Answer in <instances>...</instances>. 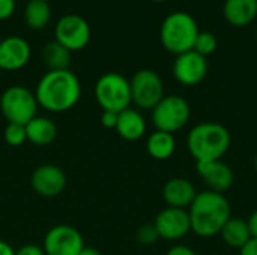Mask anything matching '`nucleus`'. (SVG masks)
<instances>
[{"label": "nucleus", "mask_w": 257, "mask_h": 255, "mask_svg": "<svg viewBox=\"0 0 257 255\" xmlns=\"http://www.w3.org/2000/svg\"><path fill=\"white\" fill-rule=\"evenodd\" d=\"M81 96L78 77L69 71H47L35 90L38 105L50 113H65L72 110Z\"/></svg>", "instance_id": "obj_1"}, {"label": "nucleus", "mask_w": 257, "mask_h": 255, "mask_svg": "<svg viewBox=\"0 0 257 255\" xmlns=\"http://www.w3.org/2000/svg\"><path fill=\"white\" fill-rule=\"evenodd\" d=\"M191 231L200 237H212L220 234L224 224L232 216L229 200L218 192L203 191L196 195L188 207Z\"/></svg>", "instance_id": "obj_2"}, {"label": "nucleus", "mask_w": 257, "mask_h": 255, "mask_svg": "<svg viewBox=\"0 0 257 255\" xmlns=\"http://www.w3.org/2000/svg\"><path fill=\"white\" fill-rule=\"evenodd\" d=\"M230 132L217 122L196 125L187 137V146L196 162L221 159L230 147Z\"/></svg>", "instance_id": "obj_3"}, {"label": "nucleus", "mask_w": 257, "mask_h": 255, "mask_svg": "<svg viewBox=\"0 0 257 255\" xmlns=\"http://www.w3.org/2000/svg\"><path fill=\"white\" fill-rule=\"evenodd\" d=\"M199 32L200 30L194 17L179 11L172 12L164 18L160 29V39L169 53L179 56L194 48Z\"/></svg>", "instance_id": "obj_4"}, {"label": "nucleus", "mask_w": 257, "mask_h": 255, "mask_svg": "<svg viewBox=\"0 0 257 255\" xmlns=\"http://www.w3.org/2000/svg\"><path fill=\"white\" fill-rule=\"evenodd\" d=\"M95 99L102 111L120 113L133 104L130 80L117 72H107L95 83Z\"/></svg>", "instance_id": "obj_5"}, {"label": "nucleus", "mask_w": 257, "mask_h": 255, "mask_svg": "<svg viewBox=\"0 0 257 255\" xmlns=\"http://www.w3.org/2000/svg\"><path fill=\"white\" fill-rule=\"evenodd\" d=\"M35 93L23 86H11L0 96V111L8 123L27 125L38 114Z\"/></svg>", "instance_id": "obj_6"}, {"label": "nucleus", "mask_w": 257, "mask_h": 255, "mask_svg": "<svg viewBox=\"0 0 257 255\" xmlns=\"http://www.w3.org/2000/svg\"><path fill=\"white\" fill-rule=\"evenodd\" d=\"M191 110L187 99L179 95L164 96L152 110V123L157 131L175 134L190 120Z\"/></svg>", "instance_id": "obj_7"}, {"label": "nucleus", "mask_w": 257, "mask_h": 255, "mask_svg": "<svg viewBox=\"0 0 257 255\" xmlns=\"http://www.w3.org/2000/svg\"><path fill=\"white\" fill-rule=\"evenodd\" d=\"M131 101L140 110H154L164 98L161 77L152 69H140L130 80Z\"/></svg>", "instance_id": "obj_8"}, {"label": "nucleus", "mask_w": 257, "mask_h": 255, "mask_svg": "<svg viewBox=\"0 0 257 255\" xmlns=\"http://www.w3.org/2000/svg\"><path fill=\"white\" fill-rule=\"evenodd\" d=\"M90 35L89 23L77 14H66L60 17L54 26V41L71 53L86 48L90 41Z\"/></svg>", "instance_id": "obj_9"}, {"label": "nucleus", "mask_w": 257, "mask_h": 255, "mask_svg": "<svg viewBox=\"0 0 257 255\" xmlns=\"http://www.w3.org/2000/svg\"><path fill=\"white\" fill-rule=\"evenodd\" d=\"M83 248L84 240L81 233L66 224L50 228L42 245L45 255H78Z\"/></svg>", "instance_id": "obj_10"}, {"label": "nucleus", "mask_w": 257, "mask_h": 255, "mask_svg": "<svg viewBox=\"0 0 257 255\" xmlns=\"http://www.w3.org/2000/svg\"><path fill=\"white\" fill-rule=\"evenodd\" d=\"M154 227H155L160 239L179 240L191 231L188 210L166 207L164 210H161L157 215Z\"/></svg>", "instance_id": "obj_11"}, {"label": "nucleus", "mask_w": 257, "mask_h": 255, "mask_svg": "<svg viewBox=\"0 0 257 255\" xmlns=\"http://www.w3.org/2000/svg\"><path fill=\"white\" fill-rule=\"evenodd\" d=\"M30 185L38 195L53 198L60 195L66 188V174L57 165L44 164L35 168V171L32 173Z\"/></svg>", "instance_id": "obj_12"}, {"label": "nucleus", "mask_w": 257, "mask_h": 255, "mask_svg": "<svg viewBox=\"0 0 257 255\" xmlns=\"http://www.w3.org/2000/svg\"><path fill=\"white\" fill-rule=\"evenodd\" d=\"M208 74V60L194 50L176 56L173 63V75L184 86H196L203 81Z\"/></svg>", "instance_id": "obj_13"}, {"label": "nucleus", "mask_w": 257, "mask_h": 255, "mask_svg": "<svg viewBox=\"0 0 257 255\" xmlns=\"http://www.w3.org/2000/svg\"><path fill=\"white\" fill-rule=\"evenodd\" d=\"M32 56L29 42L21 36H8L0 41V71H20Z\"/></svg>", "instance_id": "obj_14"}, {"label": "nucleus", "mask_w": 257, "mask_h": 255, "mask_svg": "<svg viewBox=\"0 0 257 255\" xmlns=\"http://www.w3.org/2000/svg\"><path fill=\"white\" fill-rule=\"evenodd\" d=\"M196 170H197V174L203 179L205 185L209 188V191H214L218 194L229 191L235 182L233 170L221 159L208 161V162H196Z\"/></svg>", "instance_id": "obj_15"}, {"label": "nucleus", "mask_w": 257, "mask_h": 255, "mask_svg": "<svg viewBox=\"0 0 257 255\" xmlns=\"http://www.w3.org/2000/svg\"><path fill=\"white\" fill-rule=\"evenodd\" d=\"M197 192L194 185L184 177H173L163 186V198L167 207L187 210L194 201Z\"/></svg>", "instance_id": "obj_16"}, {"label": "nucleus", "mask_w": 257, "mask_h": 255, "mask_svg": "<svg viewBox=\"0 0 257 255\" xmlns=\"http://www.w3.org/2000/svg\"><path fill=\"white\" fill-rule=\"evenodd\" d=\"M114 131L126 141H137L146 134V120L139 110L130 107L119 113Z\"/></svg>", "instance_id": "obj_17"}, {"label": "nucleus", "mask_w": 257, "mask_h": 255, "mask_svg": "<svg viewBox=\"0 0 257 255\" xmlns=\"http://www.w3.org/2000/svg\"><path fill=\"white\" fill-rule=\"evenodd\" d=\"M223 15L235 27H244L257 17V0H224Z\"/></svg>", "instance_id": "obj_18"}, {"label": "nucleus", "mask_w": 257, "mask_h": 255, "mask_svg": "<svg viewBox=\"0 0 257 255\" xmlns=\"http://www.w3.org/2000/svg\"><path fill=\"white\" fill-rule=\"evenodd\" d=\"M26 135L27 141L38 147L50 146L57 137V126L51 119L36 116L26 125Z\"/></svg>", "instance_id": "obj_19"}, {"label": "nucleus", "mask_w": 257, "mask_h": 255, "mask_svg": "<svg viewBox=\"0 0 257 255\" xmlns=\"http://www.w3.org/2000/svg\"><path fill=\"white\" fill-rule=\"evenodd\" d=\"M220 236L223 239V242L230 246V248H236L241 249L244 248L253 237L250 233V227L248 222L242 218H233L230 216L229 221L224 224V227L220 231Z\"/></svg>", "instance_id": "obj_20"}, {"label": "nucleus", "mask_w": 257, "mask_h": 255, "mask_svg": "<svg viewBox=\"0 0 257 255\" xmlns=\"http://www.w3.org/2000/svg\"><path fill=\"white\" fill-rule=\"evenodd\" d=\"M146 150L154 159L166 161V159L172 158V155L175 153L176 140H175L173 134L155 129L146 141Z\"/></svg>", "instance_id": "obj_21"}, {"label": "nucleus", "mask_w": 257, "mask_h": 255, "mask_svg": "<svg viewBox=\"0 0 257 255\" xmlns=\"http://www.w3.org/2000/svg\"><path fill=\"white\" fill-rule=\"evenodd\" d=\"M71 51L57 41H50L42 48V62L48 71H65L71 65Z\"/></svg>", "instance_id": "obj_22"}, {"label": "nucleus", "mask_w": 257, "mask_h": 255, "mask_svg": "<svg viewBox=\"0 0 257 255\" xmlns=\"http://www.w3.org/2000/svg\"><path fill=\"white\" fill-rule=\"evenodd\" d=\"M51 20V8L48 2L30 0L24 9V21L32 30H42Z\"/></svg>", "instance_id": "obj_23"}, {"label": "nucleus", "mask_w": 257, "mask_h": 255, "mask_svg": "<svg viewBox=\"0 0 257 255\" xmlns=\"http://www.w3.org/2000/svg\"><path fill=\"white\" fill-rule=\"evenodd\" d=\"M217 45H218V42H217V38H215L214 33H211V32H199L193 50L206 57V56L212 54L217 50Z\"/></svg>", "instance_id": "obj_24"}, {"label": "nucleus", "mask_w": 257, "mask_h": 255, "mask_svg": "<svg viewBox=\"0 0 257 255\" xmlns=\"http://www.w3.org/2000/svg\"><path fill=\"white\" fill-rule=\"evenodd\" d=\"M5 141L12 147H20L27 141L26 126L18 123H8L5 128Z\"/></svg>", "instance_id": "obj_25"}, {"label": "nucleus", "mask_w": 257, "mask_h": 255, "mask_svg": "<svg viewBox=\"0 0 257 255\" xmlns=\"http://www.w3.org/2000/svg\"><path fill=\"white\" fill-rule=\"evenodd\" d=\"M158 239H160V236H158L154 224L152 225H143L137 231V242L140 245L149 246V245H154Z\"/></svg>", "instance_id": "obj_26"}, {"label": "nucleus", "mask_w": 257, "mask_h": 255, "mask_svg": "<svg viewBox=\"0 0 257 255\" xmlns=\"http://www.w3.org/2000/svg\"><path fill=\"white\" fill-rule=\"evenodd\" d=\"M17 2L15 0H0V21L11 18L15 12Z\"/></svg>", "instance_id": "obj_27"}, {"label": "nucleus", "mask_w": 257, "mask_h": 255, "mask_svg": "<svg viewBox=\"0 0 257 255\" xmlns=\"http://www.w3.org/2000/svg\"><path fill=\"white\" fill-rule=\"evenodd\" d=\"M117 116L119 113H113V111H102L101 114V123L104 128L107 129H114L116 123H117Z\"/></svg>", "instance_id": "obj_28"}, {"label": "nucleus", "mask_w": 257, "mask_h": 255, "mask_svg": "<svg viewBox=\"0 0 257 255\" xmlns=\"http://www.w3.org/2000/svg\"><path fill=\"white\" fill-rule=\"evenodd\" d=\"M15 255H45L44 249L36 245H24L15 251Z\"/></svg>", "instance_id": "obj_29"}, {"label": "nucleus", "mask_w": 257, "mask_h": 255, "mask_svg": "<svg viewBox=\"0 0 257 255\" xmlns=\"http://www.w3.org/2000/svg\"><path fill=\"white\" fill-rule=\"evenodd\" d=\"M166 255H197V254H196L191 248H188V246H185V245H176V246L170 248Z\"/></svg>", "instance_id": "obj_30"}, {"label": "nucleus", "mask_w": 257, "mask_h": 255, "mask_svg": "<svg viewBox=\"0 0 257 255\" xmlns=\"http://www.w3.org/2000/svg\"><path fill=\"white\" fill-rule=\"evenodd\" d=\"M239 255H257V239H251L244 248H241Z\"/></svg>", "instance_id": "obj_31"}, {"label": "nucleus", "mask_w": 257, "mask_h": 255, "mask_svg": "<svg viewBox=\"0 0 257 255\" xmlns=\"http://www.w3.org/2000/svg\"><path fill=\"white\" fill-rule=\"evenodd\" d=\"M247 222H248V227H250L251 237L257 239V209L250 215V218L247 219Z\"/></svg>", "instance_id": "obj_32"}, {"label": "nucleus", "mask_w": 257, "mask_h": 255, "mask_svg": "<svg viewBox=\"0 0 257 255\" xmlns=\"http://www.w3.org/2000/svg\"><path fill=\"white\" fill-rule=\"evenodd\" d=\"M0 255H15V249L5 240H0Z\"/></svg>", "instance_id": "obj_33"}, {"label": "nucleus", "mask_w": 257, "mask_h": 255, "mask_svg": "<svg viewBox=\"0 0 257 255\" xmlns=\"http://www.w3.org/2000/svg\"><path fill=\"white\" fill-rule=\"evenodd\" d=\"M78 255H101V252L98 251V249H95V248H90V246H84L81 251H80V254Z\"/></svg>", "instance_id": "obj_34"}, {"label": "nucleus", "mask_w": 257, "mask_h": 255, "mask_svg": "<svg viewBox=\"0 0 257 255\" xmlns=\"http://www.w3.org/2000/svg\"><path fill=\"white\" fill-rule=\"evenodd\" d=\"M254 168H256V171H257V155H256V158H254Z\"/></svg>", "instance_id": "obj_35"}, {"label": "nucleus", "mask_w": 257, "mask_h": 255, "mask_svg": "<svg viewBox=\"0 0 257 255\" xmlns=\"http://www.w3.org/2000/svg\"><path fill=\"white\" fill-rule=\"evenodd\" d=\"M152 2H166V0H152Z\"/></svg>", "instance_id": "obj_36"}, {"label": "nucleus", "mask_w": 257, "mask_h": 255, "mask_svg": "<svg viewBox=\"0 0 257 255\" xmlns=\"http://www.w3.org/2000/svg\"><path fill=\"white\" fill-rule=\"evenodd\" d=\"M44 2H48V0H44Z\"/></svg>", "instance_id": "obj_37"}, {"label": "nucleus", "mask_w": 257, "mask_h": 255, "mask_svg": "<svg viewBox=\"0 0 257 255\" xmlns=\"http://www.w3.org/2000/svg\"><path fill=\"white\" fill-rule=\"evenodd\" d=\"M0 41H2V39H0Z\"/></svg>", "instance_id": "obj_38"}, {"label": "nucleus", "mask_w": 257, "mask_h": 255, "mask_svg": "<svg viewBox=\"0 0 257 255\" xmlns=\"http://www.w3.org/2000/svg\"><path fill=\"white\" fill-rule=\"evenodd\" d=\"M0 72H2V71H0Z\"/></svg>", "instance_id": "obj_39"}]
</instances>
